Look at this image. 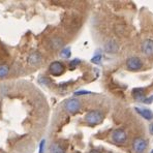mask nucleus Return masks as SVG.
<instances>
[{
	"label": "nucleus",
	"mask_w": 153,
	"mask_h": 153,
	"mask_svg": "<svg viewBox=\"0 0 153 153\" xmlns=\"http://www.w3.org/2000/svg\"><path fill=\"white\" fill-rule=\"evenodd\" d=\"M141 51L144 55L148 56H153V40L152 39H145L141 45Z\"/></svg>",
	"instance_id": "8"
},
{
	"label": "nucleus",
	"mask_w": 153,
	"mask_h": 153,
	"mask_svg": "<svg viewBox=\"0 0 153 153\" xmlns=\"http://www.w3.org/2000/svg\"><path fill=\"white\" fill-rule=\"evenodd\" d=\"M132 95L137 100H145V89L144 88H134L132 90Z\"/></svg>",
	"instance_id": "12"
},
{
	"label": "nucleus",
	"mask_w": 153,
	"mask_h": 153,
	"mask_svg": "<svg viewBox=\"0 0 153 153\" xmlns=\"http://www.w3.org/2000/svg\"><path fill=\"white\" fill-rule=\"evenodd\" d=\"M87 94H91L90 91H87V90H79V91L75 92V95H87Z\"/></svg>",
	"instance_id": "18"
},
{
	"label": "nucleus",
	"mask_w": 153,
	"mask_h": 153,
	"mask_svg": "<svg viewBox=\"0 0 153 153\" xmlns=\"http://www.w3.org/2000/svg\"><path fill=\"white\" fill-rule=\"evenodd\" d=\"M149 131H150V134H153V123H151V124H150V126H149Z\"/></svg>",
	"instance_id": "21"
},
{
	"label": "nucleus",
	"mask_w": 153,
	"mask_h": 153,
	"mask_svg": "<svg viewBox=\"0 0 153 153\" xmlns=\"http://www.w3.org/2000/svg\"><path fill=\"white\" fill-rule=\"evenodd\" d=\"M62 46H63V40H62L61 37H52L50 42H49V48L52 49V50H58Z\"/></svg>",
	"instance_id": "10"
},
{
	"label": "nucleus",
	"mask_w": 153,
	"mask_h": 153,
	"mask_svg": "<svg viewBox=\"0 0 153 153\" xmlns=\"http://www.w3.org/2000/svg\"><path fill=\"white\" fill-rule=\"evenodd\" d=\"M102 120H103V114L100 111H97V110L90 111L85 115V121L89 125H97L100 123H102Z\"/></svg>",
	"instance_id": "1"
},
{
	"label": "nucleus",
	"mask_w": 153,
	"mask_h": 153,
	"mask_svg": "<svg viewBox=\"0 0 153 153\" xmlns=\"http://www.w3.org/2000/svg\"><path fill=\"white\" fill-rule=\"evenodd\" d=\"M51 153H65L64 149L58 144H53L51 146Z\"/></svg>",
	"instance_id": "15"
},
{
	"label": "nucleus",
	"mask_w": 153,
	"mask_h": 153,
	"mask_svg": "<svg viewBox=\"0 0 153 153\" xmlns=\"http://www.w3.org/2000/svg\"><path fill=\"white\" fill-rule=\"evenodd\" d=\"M152 102H153V95L150 96V97H148V98H145V100H144V102L145 103H151Z\"/></svg>",
	"instance_id": "20"
},
{
	"label": "nucleus",
	"mask_w": 153,
	"mask_h": 153,
	"mask_svg": "<svg viewBox=\"0 0 153 153\" xmlns=\"http://www.w3.org/2000/svg\"><path fill=\"white\" fill-rule=\"evenodd\" d=\"M71 55V50L69 47H66V48H63L61 51H60V57L64 58V59H68Z\"/></svg>",
	"instance_id": "14"
},
{
	"label": "nucleus",
	"mask_w": 153,
	"mask_h": 153,
	"mask_svg": "<svg viewBox=\"0 0 153 153\" xmlns=\"http://www.w3.org/2000/svg\"><path fill=\"white\" fill-rule=\"evenodd\" d=\"M10 73V67L6 64H0V79L6 76Z\"/></svg>",
	"instance_id": "13"
},
{
	"label": "nucleus",
	"mask_w": 153,
	"mask_h": 153,
	"mask_svg": "<svg viewBox=\"0 0 153 153\" xmlns=\"http://www.w3.org/2000/svg\"><path fill=\"white\" fill-rule=\"evenodd\" d=\"M147 146H148L147 141L143 138L134 139V143H132V148H134L136 153H144L145 150L147 149Z\"/></svg>",
	"instance_id": "5"
},
{
	"label": "nucleus",
	"mask_w": 153,
	"mask_h": 153,
	"mask_svg": "<svg viewBox=\"0 0 153 153\" xmlns=\"http://www.w3.org/2000/svg\"><path fill=\"white\" fill-rule=\"evenodd\" d=\"M89 153H100V152L98 151V150H95V149H93V150H91V151H90Z\"/></svg>",
	"instance_id": "22"
},
{
	"label": "nucleus",
	"mask_w": 153,
	"mask_h": 153,
	"mask_svg": "<svg viewBox=\"0 0 153 153\" xmlns=\"http://www.w3.org/2000/svg\"><path fill=\"white\" fill-rule=\"evenodd\" d=\"M126 65L127 68L131 71H140L143 67V62L139 57H129L126 60Z\"/></svg>",
	"instance_id": "4"
},
{
	"label": "nucleus",
	"mask_w": 153,
	"mask_h": 153,
	"mask_svg": "<svg viewBox=\"0 0 153 153\" xmlns=\"http://www.w3.org/2000/svg\"><path fill=\"white\" fill-rule=\"evenodd\" d=\"M42 57L39 52H32L27 57V62L31 66H37V65L42 63Z\"/></svg>",
	"instance_id": "9"
},
{
	"label": "nucleus",
	"mask_w": 153,
	"mask_h": 153,
	"mask_svg": "<svg viewBox=\"0 0 153 153\" xmlns=\"http://www.w3.org/2000/svg\"><path fill=\"white\" fill-rule=\"evenodd\" d=\"M136 111L141 115L146 120H152L153 119V112L149 109H142V108H136Z\"/></svg>",
	"instance_id": "11"
},
{
	"label": "nucleus",
	"mask_w": 153,
	"mask_h": 153,
	"mask_svg": "<svg viewBox=\"0 0 153 153\" xmlns=\"http://www.w3.org/2000/svg\"><path fill=\"white\" fill-rule=\"evenodd\" d=\"M64 109L66 110V112L71 114H75L76 112L80 111L81 109V100L78 98H69L64 103Z\"/></svg>",
	"instance_id": "2"
},
{
	"label": "nucleus",
	"mask_w": 153,
	"mask_h": 153,
	"mask_svg": "<svg viewBox=\"0 0 153 153\" xmlns=\"http://www.w3.org/2000/svg\"><path fill=\"white\" fill-rule=\"evenodd\" d=\"M103 50H105L107 53H117L119 50V44L117 42L116 39H109L103 44Z\"/></svg>",
	"instance_id": "7"
},
{
	"label": "nucleus",
	"mask_w": 153,
	"mask_h": 153,
	"mask_svg": "<svg viewBox=\"0 0 153 153\" xmlns=\"http://www.w3.org/2000/svg\"><path fill=\"white\" fill-rule=\"evenodd\" d=\"M80 64V60L79 59H74V60H71V62H69V68L71 69H74V68H76L78 65Z\"/></svg>",
	"instance_id": "17"
},
{
	"label": "nucleus",
	"mask_w": 153,
	"mask_h": 153,
	"mask_svg": "<svg viewBox=\"0 0 153 153\" xmlns=\"http://www.w3.org/2000/svg\"><path fill=\"white\" fill-rule=\"evenodd\" d=\"M49 71L53 76H60L64 73V65L59 61H54L49 66Z\"/></svg>",
	"instance_id": "6"
},
{
	"label": "nucleus",
	"mask_w": 153,
	"mask_h": 153,
	"mask_svg": "<svg viewBox=\"0 0 153 153\" xmlns=\"http://www.w3.org/2000/svg\"><path fill=\"white\" fill-rule=\"evenodd\" d=\"M150 153H153V150H152V151H151V152H150Z\"/></svg>",
	"instance_id": "23"
},
{
	"label": "nucleus",
	"mask_w": 153,
	"mask_h": 153,
	"mask_svg": "<svg viewBox=\"0 0 153 153\" xmlns=\"http://www.w3.org/2000/svg\"><path fill=\"white\" fill-rule=\"evenodd\" d=\"M102 54H96V55L91 59V62L92 63H95V64H100V62H102Z\"/></svg>",
	"instance_id": "16"
},
{
	"label": "nucleus",
	"mask_w": 153,
	"mask_h": 153,
	"mask_svg": "<svg viewBox=\"0 0 153 153\" xmlns=\"http://www.w3.org/2000/svg\"><path fill=\"white\" fill-rule=\"evenodd\" d=\"M111 137H112V140L117 144H123L127 139L126 132H125V130L122 129V128H117V129H114L113 131H112Z\"/></svg>",
	"instance_id": "3"
},
{
	"label": "nucleus",
	"mask_w": 153,
	"mask_h": 153,
	"mask_svg": "<svg viewBox=\"0 0 153 153\" xmlns=\"http://www.w3.org/2000/svg\"><path fill=\"white\" fill-rule=\"evenodd\" d=\"M45 145H46V140H42L39 143V153H45Z\"/></svg>",
	"instance_id": "19"
}]
</instances>
